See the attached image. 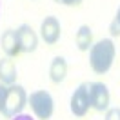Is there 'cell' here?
Masks as SVG:
<instances>
[{"label":"cell","mask_w":120,"mask_h":120,"mask_svg":"<svg viewBox=\"0 0 120 120\" xmlns=\"http://www.w3.org/2000/svg\"><path fill=\"white\" fill-rule=\"evenodd\" d=\"M115 44L111 38H102L89 49V66L97 75H105L115 62Z\"/></svg>","instance_id":"obj_1"},{"label":"cell","mask_w":120,"mask_h":120,"mask_svg":"<svg viewBox=\"0 0 120 120\" xmlns=\"http://www.w3.org/2000/svg\"><path fill=\"white\" fill-rule=\"evenodd\" d=\"M26 102H27V95H26L24 87L11 84V86H8V93H6L0 113L6 118H15L16 115L22 113V109L26 107Z\"/></svg>","instance_id":"obj_2"},{"label":"cell","mask_w":120,"mask_h":120,"mask_svg":"<svg viewBox=\"0 0 120 120\" xmlns=\"http://www.w3.org/2000/svg\"><path fill=\"white\" fill-rule=\"evenodd\" d=\"M33 113L37 115V118L40 120H49L53 116V111H55V102H53V97L44 89L33 91L27 98Z\"/></svg>","instance_id":"obj_3"},{"label":"cell","mask_w":120,"mask_h":120,"mask_svg":"<svg viewBox=\"0 0 120 120\" xmlns=\"http://www.w3.org/2000/svg\"><path fill=\"white\" fill-rule=\"evenodd\" d=\"M91 107L89 100V84H80L71 95V113L75 116H84Z\"/></svg>","instance_id":"obj_4"},{"label":"cell","mask_w":120,"mask_h":120,"mask_svg":"<svg viewBox=\"0 0 120 120\" xmlns=\"http://www.w3.org/2000/svg\"><path fill=\"white\" fill-rule=\"evenodd\" d=\"M89 100L91 107L97 111H107L109 107V89L102 82H93L89 84Z\"/></svg>","instance_id":"obj_5"},{"label":"cell","mask_w":120,"mask_h":120,"mask_svg":"<svg viewBox=\"0 0 120 120\" xmlns=\"http://www.w3.org/2000/svg\"><path fill=\"white\" fill-rule=\"evenodd\" d=\"M60 33H62V27H60L58 18H56V16H45L42 26H40L42 40H44L47 45H55L60 40Z\"/></svg>","instance_id":"obj_6"},{"label":"cell","mask_w":120,"mask_h":120,"mask_svg":"<svg viewBox=\"0 0 120 120\" xmlns=\"http://www.w3.org/2000/svg\"><path fill=\"white\" fill-rule=\"evenodd\" d=\"M16 37H18V44H20V51L22 53H33L38 45V37L37 33L33 31L31 26L22 24L16 29Z\"/></svg>","instance_id":"obj_7"},{"label":"cell","mask_w":120,"mask_h":120,"mask_svg":"<svg viewBox=\"0 0 120 120\" xmlns=\"http://www.w3.org/2000/svg\"><path fill=\"white\" fill-rule=\"evenodd\" d=\"M0 45H2V51L6 53V56L9 58H15L20 55V44H18V37H16V29H8L2 38H0Z\"/></svg>","instance_id":"obj_8"},{"label":"cell","mask_w":120,"mask_h":120,"mask_svg":"<svg viewBox=\"0 0 120 120\" xmlns=\"http://www.w3.org/2000/svg\"><path fill=\"white\" fill-rule=\"evenodd\" d=\"M66 75H68V62H66V58L55 56L51 66H49V78H51V82L60 84L66 78Z\"/></svg>","instance_id":"obj_9"},{"label":"cell","mask_w":120,"mask_h":120,"mask_svg":"<svg viewBox=\"0 0 120 120\" xmlns=\"http://www.w3.org/2000/svg\"><path fill=\"white\" fill-rule=\"evenodd\" d=\"M16 80V66L15 62L9 58H2L0 60V84L11 86Z\"/></svg>","instance_id":"obj_10"},{"label":"cell","mask_w":120,"mask_h":120,"mask_svg":"<svg viewBox=\"0 0 120 120\" xmlns=\"http://www.w3.org/2000/svg\"><path fill=\"white\" fill-rule=\"evenodd\" d=\"M75 42L80 51H89L91 45H93V33H91L89 26H80L78 27V31L75 35Z\"/></svg>","instance_id":"obj_11"},{"label":"cell","mask_w":120,"mask_h":120,"mask_svg":"<svg viewBox=\"0 0 120 120\" xmlns=\"http://www.w3.org/2000/svg\"><path fill=\"white\" fill-rule=\"evenodd\" d=\"M109 33H111V37H120V6H118V11H116L115 20H113L111 26H109Z\"/></svg>","instance_id":"obj_12"},{"label":"cell","mask_w":120,"mask_h":120,"mask_svg":"<svg viewBox=\"0 0 120 120\" xmlns=\"http://www.w3.org/2000/svg\"><path fill=\"white\" fill-rule=\"evenodd\" d=\"M105 120H120V107H111V109H107Z\"/></svg>","instance_id":"obj_13"},{"label":"cell","mask_w":120,"mask_h":120,"mask_svg":"<svg viewBox=\"0 0 120 120\" xmlns=\"http://www.w3.org/2000/svg\"><path fill=\"white\" fill-rule=\"evenodd\" d=\"M55 2H58L62 6H69V8H78L84 0H55Z\"/></svg>","instance_id":"obj_14"},{"label":"cell","mask_w":120,"mask_h":120,"mask_svg":"<svg viewBox=\"0 0 120 120\" xmlns=\"http://www.w3.org/2000/svg\"><path fill=\"white\" fill-rule=\"evenodd\" d=\"M6 93H8V86H6V84H0V109H2V104H4Z\"/></svg>","instance_id":"obj_15"},{"label":"cell","mask_w":120,"mask_h":120,"mask_svg":"<svg viewBox=\"0 0 120 120\" xmlns=\"http://www.w3.org/2000/svg\"><path fill=\"white\" fill-rule=\"evenodd\" d=\"M13 120H35V118H31V115H22V113H20V115H16Z\"/></svg>","instance_id":"obj_16"}]
</instances>
